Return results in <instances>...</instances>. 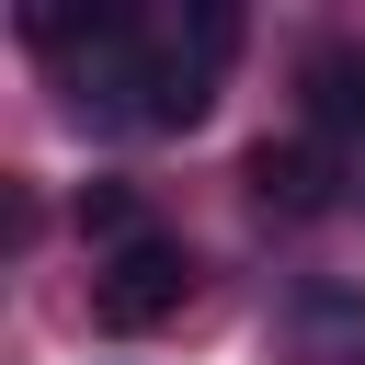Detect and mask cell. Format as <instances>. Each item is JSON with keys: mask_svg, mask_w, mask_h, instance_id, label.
Masks as SVG:
<instances>
[{"mask_svg": "<svg viewBox=\"0 0 365 365\" xmlns=\"http://www.w3.org/2000/svg\"><path fill=\"white\" fill-rule=\"evenodd\" d=\"M80 228H91V240H114V251H125V240H148V228H137V194H125V182H80Z\"/></svg>", "mask_w": 365, "mask_h": 365, "instance_id": "6", "label": "cell"}, {"mask_svg": "<svg viewBox=\"0 0 365 365\" xmlns=\"http://www.w3.org/2000/svg\"><path fill=\"white\" fill-rule=\"evenodd\" d=\"M182 297H194V251L160 240V228L91 262V319L103 331H160V319H182Z\"/></svg>", "mask_w": 365, "mask_h": 365, "instance_id": "2", "label": "cell"}, {"mask_svg": "<svg viewBox=\"0 0 365 365\" xmlns=\"http://www.w3.org/2000/svg\"><path fill=\"white\" fill-rule=\"evenodd\" d=\"M285 365H365V285H331V274H308V285H285Z\"/></svg>", "mask_w": 365, "mask_h": 365, "instance_id": "3", "label": "cell"}, {"mask_svg": "<svg viewBox=\"0 0 365 365\" xmlns=\"http://www.w3.org/2000/svg\"><path fill=\"white\" fill-rule=\"evenodd\" d=\"M228 57H240V11H228V0L125 11V34L80 57V114H103V125H148V137H182V125H205Z\"/></svg>", "mask_w": 365, "mask_h": 365, "instance_id": "1", "label": "cell"}, {"mask_svg": "<svg viewBox=\"0 0 365 365\" xmlns=\"http://www.w3.org/2000/svg\"><path fill=\"white\" fill-rule=\"evenodd\" d=\"M308 125L331 148H365V46H319L308 57Z\"/></svg>", "mask_w": 365, "mask_h": 365, "instance_id": "5", "label": "cell"}, {"mask_svg": "<svg viewBox=\"0 0 365 365\" xmlns=\"http://www.w3.org/2000/svg\"><path fill=\"white\" fill-rule=\"evenodd\" d=\"M240 182H251V205H262V217H331V194H342V182H331V160H319L308 137H262V148L240 160Z\"/></svg>", "mask_w": 365, "mask_h": 365, "instance_id": "4", "label": "cell"}]
</instances>
